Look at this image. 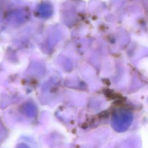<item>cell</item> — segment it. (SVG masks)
<instances>
[{
  "mask_svg": "<svg viewBox=\"0 0 148 148\" xmlns=\"http://www.w3.org/2000/svg\"><path fill=\"white\" fill-rule=\"evenodd\" d=\"M133 121V116L131 112L120 109L116 111L111 120V125L113 129L118 132H123L128 129Z\"/></svg>",
  "mask_w": 148,
  "mask_h": 148,
  "instance_id": "cell-1",
  "label": "cell"
},
{
  "mask_svg": "<svg viewBox=\"0 0 148 148\" xmlns=\"http://www.w3.org/2000/svg\"><path fill=\"white\" fill-rule=\"evenodd\" d=\"M18 148H29L25 145H20L18 147Z\"/></svg>",
  "mask_w": 148,
  "mask_h": 148,
  "instance_id": "cell-3",
  "label": "cell"
},
{
  "mask_svg": "<svg viewBox=\"0 0 148 148\" xmlns=\"http://www.w3.org/2000/svg\"><path fill=\"white\" fill-rule=\"evenodd\" d=\"M23 112L28 116H34L36 112L35 108L32 105H27L24 107L23 109Z\"/></svg>",
  "mask_w": 148,
  "mask_h": 148,
  "instance_id": "cell-2",
  "label": "cell"
}]
</instances>
